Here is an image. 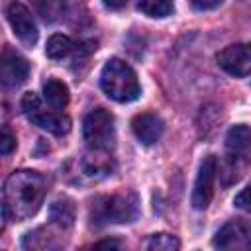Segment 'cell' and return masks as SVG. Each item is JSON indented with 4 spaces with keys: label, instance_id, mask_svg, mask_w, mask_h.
I'll return each instance as SVG.
<instances>
[{
    "label": "cell",
    "instance_id": "2",
    "mask_svg": "<svg viewBox=\"0 0 251 251\" xmlns=\"http://www.w3.org/2000/svg\"><path fill=\"white\" fill-rule=\"evenodd\" d=\"M100 86L116 102H133L141 94L135 71L122 59H110L100 73Z\"/></svg>",
    "mask_w": 251,
    "mask_h": 251
},
{
    "label": "cell",
    "instance_id": "3",
    "mask_svg": "<svg viewBox=\"0 0 251 251\" xmlns=\"http://www.w3.org/2000/svg\"><path fill=\"white\" fill-rule=\"evenodd\" d=\"M137 214H139L137 198L129 192L98 196L92 200V206H90V222L94 226L127 224V222H133Z\"/></svg>",
    "mask_w": 251,
    "mask_h": 251
},
{
    "label": "cell",
    "instance_id": "1",
    "mask_svg": "<svg viewBox=\"0 0 251 251\" xmlns=\"http://www.w3.org/2000/svg\"><path fill=\"white\" fill-rule=\"evenodd\" d=\"M45 196V178L35 171L12 173L2 190V214L4 220H27L31 218Z\"/></svg>",
    "mask_w": 251,
    "mask_h": 251
},
{
    "label": "cell",
    "instance_id": "11",
    "mask_svg": "<svg viewBox=\"0 0 251 251\" xmlns=\"http://www.w3.org/2000/svg\"><path fill=\"white\" fill-rule=\"evenodd\" d=\"M131 129L143 145H153L163 133V122L157 114L143 112V114H137L131 120Z\"/></svg>",
    "mask_w": 251,
    "mask_h": 251
},
{
    "label": "cell",
    "instance_id": "18",
    "mask_svg": "<svg viewBox=\"0 0 251 251\" xmlns=\"http://www.w3.org/2000/svg\"><path fill=\"white\" fill-rule=\"evenodd\" d=\"M241 159H245V157H237V155H231L229 153L226 157V161L222 163V167H220V178H222V184L224 186H229V184H233V182H237L241 178V171H243Z\"/></svg>",
    "mask_w": 251,
    "mask_h": 251
},
{
    "label": "cell",
    "instance_id": "14",
    "mask_svg": "<svg viewBox=\"0 0 251 251\" xmlns=\"http://www.w3.org/2000/svg\"><path fill=\"white\" fill-rule=\"evenodd\" d=\"M75 204L71 198H57L49 206V220L61 229H69L75 224Z\"/></svg>",
    "mask_w": 251,
    "mask_h": 251
},
{
    "label": "cell",
    "instance_id": "25",
    "mask_svg": "<svg viewBox=\"0 0 251 251\" xmlns=\"http://www.w3.org/2000/svg\"><path fill=\"white\" fill-rule=\"evenodd\" d=\"M94 247H122V243L114 241V239H104V241H98Z\"/></svg>",
    "mask_w": 251,
    "mask_h": 251
},
{
    "label": "cell",
    "instance_id": "6",
    "mask_svg": "<svg viewBox=\"0 0 251 251\" xmlns=\"http://www.w3.org/2000/svg\"><path fill=\"white\" fill-rule=\"evenodd\" d=\"M218 65L231 76L251 75V43H233L216 55Z\"/></svg>",
    "mask_w": 251,
    "mask_h": 251
},
{
    "label": "cell",
    "instance_id": "16",
    "mask_svg": "<svg viewBox=\"0 0 251 251\" xmlns=\"http://www.w3.org/2000/svg\"><path fill=\"white\" fill-rule=\"evenodd\" d=\"M31 6L43 22L55 24L63 18L67 10V0H31Z\"/></svg>",
    "mask_w": 251,
    "mask_h": 251
},
{
    "label": "cell",
    "instance_id": "12",
    "mask_svg": "<svg viewBox=\"0 0 251 251\" xmlns=\"http://www.w3.org/2000/svg\"><path fill=\"white\" fill-rule=\"evenodd\" d=\"M80 169H82V175H86L90 178H102V176L112 175L114 163H112V157L108 155V151L88 149V153H84L80 159Z\"/></svg>",
    "mask_w": 251,
    "mask_h": 251
},
{
    "label": "cell",
    "instance_id": "22",
    "mask_svg": "<svg viewBox=\"0 0 251 251\" xmlns=\"http://www.w3.org/2000/svg\"><path fill=\"white\" fill-rule=\"evenodd\" d=\"M14 147H16V137L8 129H4L2 131V137H0V153L6 157V155H10L14 151Z\"/></svg>",
    "mask_w": 251,
    "mask_h": 251
},
{
    "label": "cell",
    "instance_id": "9",
    "mask_svg": "<svg viewBox=\"0 0 251 251\" xmlns=\"http://www.w3.org/2000/svg\"><path fill=\"white\" fill-rule=\"evenodd\" d=\"M6 18L8 24L12 27V31L16 33V37L25 43V45H33L37 41V25L29 14V10L20 4V2H12L6 10Z\"/></svg>",
    "mask_w": 251,
    "mask_h": 251
},
{
    "label": "cell",
    "instance_id": "23",
    "mask_svg": "<svg viewBox=\"0 0 251 251\" xmlns=\"http://www.w3.org/2000/svg\"><path fill=\"white\" fill-rule=\"evenodd\" d=\"M190 4L196 10H214L222 4V0H190Z\"/></svg>",
    "mask_w": 251,
    "mask_h": 251
},
{
    "label": "cell",
    "instance_id": "5",
    "mask_svg": "<svg viewBox=\"0 0 251 251\" xmlns=\"http://www.w3.org/2000/svg\"><path fill=\"white\" fill-rule=\"evenodd\" d=\"M22 110H24L25 118L33 126H37V127H41V129H45L49 133L65 135L71 129V120L65 114H61L59 110H55V108H51V110L43 108V104H41V100H39V96L35 92H25L24 94Z\"/></svg>",
    "mask_w": 251,
    "mask_h": 251
},
{
    "label": "cell",
    "instance_id": "10",
    "mask_svg": "<svg viewBox=\"0 0 251 251\" xmlns=\"http://www.w3.org/2000/svg\"><path fill=\"white\" fill-rule=\"evenodd\" d=\"M29 76V63L16 51L4 49L0 59V80L4 86H20Z\"/></svg>",
    "mask_w": 251,
    "mask_h": 251
},
{
    "label": "cell",
    "instance_id": "20",
    "mask_svg": "<svg viewBox=\"0 0 251 251\" xmlns=\"http://www.w3.org/2000/svg\"><path fill=\"white\" fill-rule=\"evenodd\" d=\"M145 247L151 251H175L180 247V241L171 233H155L147 239Z\"/></svg>",
    "mask_w": 251,
    "mask_h": 251
},
{
    "label": "cell",
    "instance_id": "7",
    "mask_svg": "<svg viewBox=\"0 0 251 251\" xmlns=\"http://www.w3.org/2000/svg\"><path fill=\"white\" fill-rule=\"evenodd\" d=\"M218 173V161L214 155H208L198 169V176L194 180V188H192V206L196 210H204L208 208L212 196H214V178Z\"/></svg>",
    "mask_w": 251,
    "mask_h": 251
},
{
    "label": "cell",
    "instance_id": "17",
    "mask_svg": "<svg viewBox=\"0 0 251 251\" xmlns=\"http://www.w3.org/2000/svg\"><path fill=\"white\" fill-rule=\"evenodd\" d=\"M73 51V41L63 35V33H55L47 39V45H45V53L49 59H55V61H61L65 57H69V53Z\"/></svg>",
    "mask_w": 251,
    "mask_h": 251
},
{
    "label": "cell",
    "instance_id": "15",
    "mask_svg": "<svg viewBox=\"0 0 251 251\" xmlns=\"http://www.w3.org/2000/svg\"><path fill=\"white\" fill-rule=\"evenodd\" d=\"M43 98H45V102H47L51 108H55V110L61 112V110L67 108V104H69V88H67V84L61 82V80L49 78V80L43 84Z\"/></svg>",
    "mask_w": 251,
    "mask_h": 251
},
{
    "label": "cell",
    "instance_id": "8",
    "mask_svg": "<svg viewBox=\"0 0 251 251\" xmlns=\"http://www.w3.org/2000/svg\"><path fill=\"white\" fill-rule=\"evenodd\" d=\"M214 247L231 249V251H249L251 249V226L245 222H229L214 237Z\"/></svg>",
    "mask_w": 251,
    "mask_h": 251
},
{
    "label": "cell",
    "instance_id": "24",
    "mask_svg": "<svg viewBox=\"0 0 251 251\" xmlns=\"http://www.w3.org/2000/svg\"><path fill=\"white\" fill-rule=\"evenodd\" d=\"M127 4V0H104V6L110 10H122Z\"/></svg>",
    "mask_w": 251,
    "mask_h": 251
},
{
    "label": "cell",
    "instance_id": "4",
    "mask_svg": "<svg viewBox=\"0 0 251 251\" xmlns=\"http://www.w3.org/2000/svg\"><path fill=\"white\" fill-rule=\"evenodd\" d=\"M82 137L88 149L110 151L116 143L114 116L104 108H96L88 112L82 120Z\"/></svg>",
    "mask_w": 251,
    "mask_h": 251
},
{
    "label": "cell",
    "instance_id": "21",
    "mask_svg": "<svg viewBox=\"0 0 251 251\" xmlns=\"http://www.w3.org/2000/svg\"><path fill=\"white\" fill-rule=\"evenodd\" d=\"M233 204H235L239 210H243V212H249V214H251V186L243 188V190L235 196Z\"/></svg>",
    "mask_w": 251,
    "mask_h": 251
},
{
    "label": "cell",
    "instance_id": "19",
    "mask_svg": "<svg viewBox=\"0 0 251 251\" xmlns=\"http://www.w3.org/2000/svg\"><path fill=\"white\" fill-rule=\"evenodd\" d=\"M137 8L149 18H167L173 14V0H139Z\"/></svg>",
    "mask_w": 251,
    "mask_h": 251
},
{
    "label": "cell",
    "instance_id": "13",
    "mask_svg": "<svg viewBox=\"0 0 251 251\" xmlns=\"http://www.w3.org/2000/svg\"><path fill=\"white\" fill-rule=\"evenodd\" d=\"M226 147L227 153L237 157H247L251 153V127L245 124H237L229 127L226 135Z\"/></svg>",
    "mask_w": 251,
    "mask_h": 251
}]
</instances>
